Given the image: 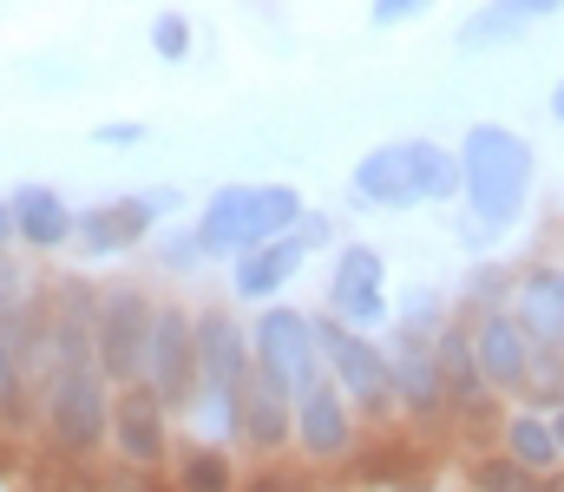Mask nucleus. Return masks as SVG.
Masks as SVG:
<instances>
[{
  "mask_svg": "<svg viewBox=\"0 0 564 492\" xmlns=\"http://www.w3.org/2000/svg\"><path fill=\"white\" fill-rule=\"evenodd\" d=\"M328 316L355 335H388L394 296H388V256L375 243H335L328 263Z\"/></svg>",
  "mask_w": 564,
  "mask_h": 492,
  "instance_id": "423d86ee",
  "label": "nucleus"
},
{
  "mask_svg": "<svg viewBox=\"0 0 564 492\" xmlns=\"http://www.w3.org/2000/svg\"><path fill=\"white\" fill-rule=\"evenodd\" d=\"M132 492H177V486H171V480H139Z\"/></svg>",
  "mask_w": 564,
  "mask_h": 492,
  "instance_id": "a19ab883",
  "label": "nucleus"
},
{
  "mask_svg": "<svg viewBox=\"0 0 564 492\" xmlns=\"http://www.w3.org/2000/svg\"><path fill=\"white\" fill-rule=\"evenodd\" d=\"M151 322H158V296L144 283H106L99 296V328H93V361L112 387L144 381V354H151Z\"/></svg>",
  "mask_w": 564,
  "mask_h": 492,
  "instance_id": "39448f33",
  "label": "nucleus"
},
{
  "mask_svg": "<svg viewBox=\"0 0 564 492\" xmlns=\"http://www.w3.org/2000/svg\"><path fill=\"white\" fill-rule=\"evenodd\" d=\"M552 434H558V460H564V407L552 414Z\"/></svg>",
  "mask_w": 564,
  "mask_h": 492,
  "instance_id": "79ce46f5",
  "label": "nucleus"
},
{
  "mask_svg": "<svg viewBox=\"0 0 564 492\" xmlns=\"http://www.w3.org/2000/svg\"><path fill=\"white\" fill-rule=\"evenodd\" d=\"M433 447L426 434H394L381 427L348 453V486H381V492H433Z\"/></svg>",
  "mask_w": 564,
  "mask_h": 492,
  "instance_id": "4468645a",
  "label": "nucleus"
},
{
  "mask_svg": "<svg viewBox=\"0 0 564 492\" xmlns=\"http://www.w3.org/2000/svg\"><path fill=\"white\" fill-rule=\"evenodd\" d=\"M197 361H204V387H197V434L210 447H230L237 440V414H243V387L257 374V354H250V322L230 309V303H204L197 309Z\"/></svg>",
  "mask_w": 564,
  "mask_h": 492,
  "instance_id": "f03ea898",
  "label": "nucleus"
},
{
  "mask_svg": "<svg viewBox=\"0 0 564 492\" xmlns=\"http://www.w3.org/2000/svg\"><path fill=\"white\" fill-rule=\"evenodd\" d=\"M545 480H532L519 460H506L499 447L486 453H466V492H539Z\"/></svg>",
  "mask_w": 564,
  "mask_h": 492,
  "instance_id": "bb28decb",
  "label": "nucleus"
},
{
  "mask_svg": "<svg viewBox=\"0 0 564 492\" xmlns=\"http://www.w3.org/2000/svg\"><path fill=\"white\" fill-rule=\"evenodd\" d=\"M171 210H177V190H171V184H158V190H126V197H106V204L79 210V230H73V243H79V256H93V263H106V256H126V250H139L144 237L158 230V217H171Z\"/></svg>",
  "mask_w": 564,
  "mask_h": 492,
  "instance_id": "1a4fd4ad",
  "label": "nucleus"
},
{
  "mask_svg": "<svg viewBox=\"0 0 564 492\" xmlns=\"http://www.w3.org/2000/svg\"><path fill=\"white\" fill-rule=\"evenodd\" d=\"M20 492H26V486H20Z\"/></svg>",
  "mask_w": 564,
  "mask_h": 492,
  "instance_id": "c03bdc74",
  "label": "nucleus"
},
{
  "mask_svg": "<svg viewBox=\"0 0 564 492\" xmlns=\"http://www.w3.org/2000/svg\"><path fill=\"white\" fill-rule=\"evenodd\" d=\"M421 184L426 204H453L459 197V152L440 145V139H421Z\"/></svg>",
  "mask_w": 564,
  "mask_h": 492,
  "instance_id": "c756f323",
  "label": "nucleus"
},
{
  "mask_svg": "<svg viewBox=\"0 0 564 492\" xmlns=\"http://www.w3.org/2000/svg\"><path fill=\"white\" fill-rule=\"evenodd\" d=\"M0 480H20V447L13 440H0Z\"/></svg>",
  "mask_w": 564,
  "mask_h": 492,
  "instance_id": "4c0bfd02",
  "label": "nucleus"
},
{
  "mask_svg": "<svg viewBox=\"0 0 564 492\" xmlns=\"http://www.w3.org/2000/svg\"><path fill=\"white\" fill-rule=\"evenodd\" d=\"M250 197H257V184H217L204 197V210H197L191 230H197V250L210 263H237L250 250Z\"/></svg>",
  "mask_w": 564,
  "mask_h": 492,
  "instance_id": "6ab92c4d",
  "label": "nucleus"
},
{
  "mask_svg": "<svg viewBox=\"0 0 564 492\" xmlns=\"http://www.w3.org/2000/svg\"><path fill=\"white\" fill-rule=\"evenodd\" d=\"M355 447H361V420L341 401V387L322 374L315 387L295 394V453H302V467H348Z\"/></svg>",
  "mask_w": 564,
  "mask_h": 492,
  "instance_id": "9b49d317",
  "label": "nucleus"
},
{
  "mask_svg": "<svg viewBox=\"0 0 564 492\" xmlns=\"http://www.w3.org/2000/svg\"><path fill=\"white\" fill-rule=\"evenodd\" d=\"M545 112L558 119V132H564V79H558V86H552V99H545Z\"/></svg>",
  "mask_w": 564,
  "mask_h": 492,
  "instance_id": "ea45409f",
  "label": "nucleus"
},
{
  "mask_svg": "<svg viewBox=\"0 0 564 492\" xmlns=\"http://www.w3.org/2000/svg\"><path fill=\"white\" fill-rule=\"evenodd\" d=\"M315 354H322V374L355 407V420L388 427L401 414L394 407V368H388V341L381 335H355V328L335 322L328 309H315Z\"/></svg>",
  "mask_w": 564,
  "mask_h": 492,
  "instance_id": "20e7f679",
  "label": "nucleus"
},
{
  "mask_svg": "<svg viewBox=\"0 0 564 492\" xmlns=\"http://www.w3.org/2000/svg\"><path fill=\"white\" fill-rule=\"evenodd\" d=\"M539 492H564V473H552V480H545V486H539Z\"/></svg>",
  "mask_w": 564,
  "mask_h": 492,
  "instance_id": "37998d69",
  "label": "nucleus"
},
{
  "mask_svg": "<svg viewBox=\"0 0 564 492\" xmlns=\"http://www.w3.org/2000/svg\"><path fill=\"white\" fill-rule=\"evenodd\" d=\"M112 453L126 473H158L177 447H171V407L158 401L151 381L112 387Z\"/></svg>",
  "mask_w": 564,
  "mask_h": 492,
  "instance_id": "9d476101",
  "label": "nucleus"
},
{
  "mask_svg": "<svg viewBox=\"0 0 564 492\" xmlns=\"http://www.w3.org/2000/svg\"><path fill=\"white\" fill-rule=\"evenodd\" d=\"M453 152H459V197H466L459 243L466 250H486V243H499L506 230L525 223L532 190H539V145L519 125L473 119Z\"/></svg>",
  "mask_w": 564,
  "mask_h": 492,
  "instance_id": "f257e3e1",
  "label": "nucleus"
},
{
  "mask_svg": "<svg viewBox=\"0 0 564 492\" xmlns=\"http://www.w3.org/2000/svg\"><path fill=\"white\" fill-rule=\"evenodd\" d=\"M564 0H492V7H479V13H466L459 26H453V40L473 53H486V46H506V40H519L525 26H539V20H552Z\"/></svg>",
  "mask_w": 564,
  "mask_h": 492,
  "instance_id": "4be33fe9",
  "label": "nucleus"
},
{
  "mask_svg": "<svg viewBox=\"0 0 564 492\" xmlns=\"http://www.w3.org/2000/svg\"><path fill=\"white\" fill-rule=\"evenodd\" d=\"M512 316L532 335V348H564V263L558 256L512 263Z\"/></svg>",
  "mask_w": 564,
  "mask_h": 492,
  "instance_id": "2eb2a0df",
  "label": "nucleus"
},
{
  "mask_svg": "<svg viewBox=\"0 0 564 492\" xmlns=\"http://www.w3.org/2000/svg\"><path fill=\"white\" fill-rule=\"evenodd\" d=\"M466 328H473L486 387H492L499 401H519V394H525V374H532V335L519 328V316L499 309V316H479V322H466Z\"/></svg>",
  "mask_w": 564,
  "mask_h": 492,
  "instance_id": "dca6fc26",
  "label": "nucleus"
},
{
  "mask_svg": "<svg viewBox=\"0 0 564 492\" xmlns=\"http://www.w3.org/2000/svg\"><path fill=\"white\" fill-rule=\"evenodd\" d=\"M171 486L177 492H237L243 473H237V453H230V447L191 440V447L171 453Z\"/></svg>",
  "mask_w": 564,
  "mask_h": 492,
  "instance_id": "b1692460",
  "label": "nucleus"
},
{
  "mask_svg": "<svg viewBox=\"0 0 564 492\" xmlns=\"http://www.w3.org/2000/svg\"><path fill=\"white\" fill-rule=\"evenodd\" d=\"M302 263H308V250H302L295 237L263 243V250H243V256L230 263V296H237V303H257V309H270L282 289L302 276Z\"/></svg>",
  "mask_w": 564,
  "mask_h": 492,
  "instance_id": "aec40b11",
  "label": "nucleus"
},
{
  "mask_svg": "<svg viewBox=\"0 0 564 492\" xmlns=\"http://www.w3.org/2000/svg\"><path fill=\"white\" fill-rule=\"evenodd\" d=\"M453 322V316H446V296H440V289H408V296H401V303H394V328H408V335H440V328Z\"/></svg>",
  "mask_w": 564,
  "mask_h": 492,
  "instance_id": "7c9ffc66",
  "label": "nucleus"
},
{
  "mask_svg": "<svg viewBox=\"0 0 564 492\" xmlns=\"http://www.w3.org/2000/svg\"><path fill=\"white\" fill-rule=\"evenodd\" d=\"M237 447H250L257 467H263V460H282V453L295 447V394H282L270 374H250V387H243Z\"/></svg>",
  "mask_w": 564,
  "mask_h": 492,
  "instance_id": "f3484780",
  "label": "nucleus"
},
{
  "mask_svg": "<svg viewBox=\"0 0 564 492\" xmlns=\"http://www.w3.org/2000/svg\"><path fill=\"white\" fill-rule=\"evenodd\" d=\"M512 309V263H473L459 276V322H479V316H499Z\"/></svg>",
  "mask_w": 564,
  "mask_h": 492,
  "instance_id": "a878e982",
  "label": "nucleus"
},
{
  "mask_svg": "<svg viewBox=\"0 0 564 492\" xmlns=\"http://www.w3.org/2000/svg\"><path fill=\"white\" fill-rule=\"evenodd\" d=\"M151 53H158L164 66H184V59H191V20L164 7V13L151 20Z\"/></svg>",
  "mask_w": 564,
  "mask_h": 492,
  "instance_id": "72a5a7b5",
  "label": "nucleus"
},
{
  "mask_svg": "<svg viewBox=\"0 0 564 492\" xmlns=\"http://www.w3.org/2000/svg\"><path fill=\"white\" fill-rule=\"evenodd\" d=\"M499 453H506V460H519L532 480H552V473H564L558 434H552V414H539V407H519V401H512V414H506V427H499Z\"/></svg>",
  "mask_w": 564,
  "mask_h": 492,
  "instance_id": "5701e85b",
  "label": "nucleus"
},
{
  "mask_svg": "<svg viewBox=\"0 0 564 492\" xmlns=\"http://www.w3.org/2000/svg\"><path fill=\"white\" fill-rule=\"evenodd\" d=\"M250 354H257V374H270L282 394H302V387L322 381L315 316H308V309H289V303L257 309V322H250Z\"/></svg>",
  "mask_w": 564,
  "mask_h": 492,
  "instance_id": "0eeeda50",
  "label": "nucleus"
},
{
  "mask_svg": "<svg viewBox=\"0 0 564 492\" xmlns=\"http://www.w3.org/2000/svg\"><path fill=\"white\" fill-rule=\"evenodd\" d=\"M144 125L139 119H119V125H93V145H112V152H126V145H139Z\"/></svg>",
  "mask_w": 564,
  "mask_h": 492,
  "instance_id": "c9c22d12",
  "label": "nucleus"
},
{
  "mask_svg": "<svg viewBox=\"0 0 564 492\" xmlns=\"http://www.w3.org/2000/svg\"><path fill=\"white\" fill-rule=\"evenodd\" d=\"M519 407H539V414L564 407V348H532V374H525Z\"/></svg>",
  "mask_w": 564,
  "mask_h": 492,
  "instance_id": "cd10ccee",
  "label": "nucleus"
},
{
  "mask_svg": "<svg viewBox=\"0 0 564 492\" xmlns=\"http://www.w3.org/2000/svg\"><path fill=\"white\" fill-rule=\"evenodd\" d=\"M7 210H13V243L20 250H66L73 243V230H79V210L53 190V184H20L13 197H7Z\"/></svg>",
  "mask_w": 564,
  "mask_h": 492,
  "instance_id": "a211bd4d",
  "label": "nucleus"
},
{
  "mask_svg": "<svg viewBox=\"0 0 564 492\" xmlns=\"http://www.w3.org/2000/svg\"><path fill=\"white\" fill-rule=\"evenodd\" d=\"M295 243H302V250H328V243H335V217H315V210H308L302 230H295Z\"/></svg>",
  "mask_w": 564,
  "mask_h": 492,
  "instance_id": "e433bc0d",
  "label": "nucleus"
},
{
  "mask_svg": "<svg viewBox=\"0 0 564 492\" xmlns=\"http://www.w3.org/2000/svg\"><path fill=\"white\" fill-rule=\"evenodd\" d=\"M433 361H440V387H446V420L453 414H466V407H479L492 387H486V374H479V348H473V328L453 322L433 335Z\"/></svg>",
  "mask_w": 564,
  "mask_h": 492,
  "instance_id": "412c9836",
  "label": "nucleus"
},
{
  "mask_svg": "<svg viewBox=\"0 0 564 492\" xmlns=\"http://www.w3.org/2000/svg\"><path fill=\"white\" fill-rule=\"evenodd\" d=\"M26 394H33V374H26L20 348L0 335V427H20L26 420Z\"/></svg>",
  "mask_w": 564,
  "mask_h": 492,
  "instance_id": "c85d7f7f",
  "label": "nucleus"
},
{
  "mask_svg": "<svg viewBox=\"0 0 564 492\" xmlns=\"http://www.w3.org/2000/svg\"><path fill=\"white\" fill-rule=\"evenodd\" d=\"M237 492H322V480H315V467H302V460H263L257 473H243Z\"/></svg>",
  "mask_w": 564,
  "mask_h": 492,
  "instance_id": "2f4dec72",
  "label": "nucleus"
},
{
  "mask_svg": "<svg viewBox=\"0 0 564 492\" xmlns=\"http://www.w3.org/2000/svg\"><path fill=\"white\" fill-rule=\"evenodd\" d=\"M348 197L368 210H421L426 184H421V139H388L375 152H361L348 171Z\"/></svg>",
  "mask_w": 564,
  "mask_h": 492,
  "instance_id": "ddd939ff",
  "label": "nucleus"
},
{
  "mask_svg": "<svg viewBox=\"0 0 564 492\" xmlns=\"http://www.w3.org/2000/svg\"><path fill=\"white\" fill-rule=\"evenodd\" d=\"M7 243H13V210H7V197H0V256H7Z\"/></svg>",
  "mask_w": 564,
  "mask_h": 492,
  "instance_id": "58836bf2",
  "label": "nucleus"
},
{
  "mask_svg": "<svg viewBox=\"0 0 564 492\" xmlns=\"http://www.w3.org/2000/svg\"><path fill=\"white\" fill-rule=\"evenodd\" d=\"M144 381L158 387V401H164L171 414L197 407V387H204V361H197V309H184V303H158L151 354H144Z\"/></svg>",
  "mask_w": 564,
  "mask_h": 492,
  "instance_id": "6e6552de",
  "label": "nucleus"
},
{
  "mask_svg": "<svg viewBox=\"0 0 564 492\" xmlns=\"http://www.w3.org/2000/svg\"><path fill=\"white\" fill-rule=\"evenodd\" d=\"M388 368H394V407L408 427L440 434L446 427V387H440V361H433V335H408V328H388Z\"/></svg>",
  "mask_w": 564,
  "mask_h": 492,
  "instance_id": "f8f14e48",
  "label": "nucleus"
},
{
  "mask_svg": "<svg viewBox=\"0 0 564 492\" xmlns=\"http://www.w3.org/2000/svg\"><path fill=\"white\" fill-rule=\"evenodd\" d=\"M204 263H210V256L197 250V230H171V223H164V237H158V270H164V276H197Z\"/></svg>",
  "mask_w": 564,
  "mask_h": 492,
  "instance_id": "473e14b6",
  "label": "nucleus"
},
{
  "mask_svg": "<svg viewBox=\"0 0 564 492\" xmlns=\"http://www.w3.org/2000/svg\"><path fill=\"white\" fill-rule=\"evenodd\" d=\"M421 13H426V0H375L368 7L375 26H401V20H421Z\"/></svg>",
  "mask_w": 564,
  "mask_h": 492,
  "instance_id": "f704fd0d",
  "label": "nucleus"
},
{
  "mask_svg": "<svg viewBox=\"0 0 564 492\" xmlns=\"http://www.w3.org/2000/svg\"><path fill=\"white\" fill-rule=\"evenodd\" d=\"M40 440L53 460H93L99 447H112V381L93 354L66 361L40 387Z\"/></svg>",
  "mask_w": 564,
  "mask_h": 492,
  "instance_id": "7ed1b4c3",
  "label": "nucleus"
},
{
  "mask_svg": "<svg viewBox=\"0 0 564 492\" xmlns=\"http://www.w3.org/2000/svg\"><path fill=\"white\" fill-rule=\"evenodd\" d=\"M302 217H308V204H302V190L295 184H257V197H250V250H263V243H282V237H295L302 230Z\"/></svg>",
  "mask_w": 564,
  "mask_h": 492,
  "instance_id": "393cba45",
  "label": "nucleus"
}]
</instances>
